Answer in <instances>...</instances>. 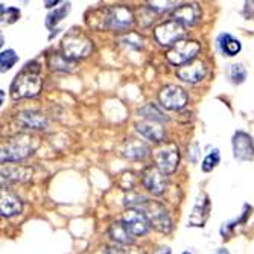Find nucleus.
Segmentation results:
<instances>
[{
  "mask_svg": "<svg viewBox=\"0 0 254 254\" xmlns=\"http://www.w3.org/2000/svg\"><path fill=\"white\" fill-rule=\"evenodd\" d=\"M43 87V76L40 65L32 61L28 63L17 73L11 84V96L14 99H25L37 96Z\"/></svg>",
  "mask_w": 254,
  "mask_h": 254,
  "instance_id": "1",
  "label": "nucleus"
},
{
  "mask_svg": "<svg viewBox=\"0 0 254 254\" xmlns=\"http://www.w3.org/2000/svg\"><path fill=\"white\" fill-rule=\"evenodd\" d=\"M61 49L63 55L67 60L76 61L79 58H85L93 49V46H91V41L82 34H68L61 43Z\"/></svg>",
  "mask_w": 254,
  "mask_h": 254,
  "instance_id": "2",
  "label": "nucleus"
},
{
  "mask_svg": "<svg viewBox=\"0 0 254 254\" xmlns=\"http://www.w3.org/2000/svg\"><path fill=\"white\" fill-rule=\"evenodd\" d=\"M35 138L29 135H18L8 142L6 146L2 148V163L5 161H18L26 158L35 149Z\"/></svg>",
  "mask_w": 254,
  "mask_h": 254,
  "instance_id": "3",
  "label": "nucleus"
},
{
  "mask_svg": "<svg viewBox=\"0 0 254 254\" xmlns=\"http://www.w3.org/2000/svg\"><path fill=\"white\" fill-rule=\"evenodd\" d=\"M199 51H201V44L198 41L181 40L168 51L166 58L174 65H186L195 60Z\"/></svg>",
  "mask_w": 254,
  "mask_h": 254,
  "instance_id": "4",
  "label": "nucleus"
},
{
  "mask_svg": "<svg viewBox=\"0 0 254 254\" xmlns=\"http://www.w3.org/2000/svg\"><path fill=\"white\" fill-rule=\"evenodd\" d=\"M154 37L157 40V43L163 48H172L178 41H181L184 37H186V29L181 25V23L175 21V20H169L163 25H160L155 28L154 31Z\"/></svg>",
  "mask_w": 254,
  "mask_h": 254,
  "instance_id": "5",
  "label": "nucleus"
},
{
  "mask_svg": "<svg viewBox=\"0 0 254 254\" xmlns=\"http://www.w3.org/2000/svg\"><path fill=\"white\" fill-rule=\"evenodd\" d=\"M142 212L148 216L151 227H154L158 232L163 233H169L172 230V222L169 219V215L166 212V209L158 202H152V201H145Z\"/></svg>",
  "mask_w": 254,
  "mask_h": 254,
  "instance_id": "6",
  "label": "nucleus"
},
{
  "mask_svg": "<svg viewBox=\"0 0 254 254\" xmlns=\"http://www.w3.org/2000/svg\"><path fill=\"white\" fill-rule=\"evenodd\" d=\"M154 160H155L157 168L163 174H166V175L174 174L180 163V152H178L177 145L166 143L163 146H160L154 152Z\"/></svg>",
  "mask_w": 254,
  "mask_h": 254,
  "instance_id": "7",
  "label": "nucleus"
},
{
  "mask_svg": "<svg viewBox=\"0 0 254 254\" xmlns=\"http://www.w3.org/2000/svg\"><path fill=\"white\" fill-rule=\"evenodd\" d=\"M122 222L134 238L146 235L151 228V222L148 216L142 210L137 209H128L122 216Z\"/></svg>",
  "mask_w": 254,
  "mask_h": 254,
  "instance_id": "8",
  "label": "nucleus"
},
{
  "mask_svg": "<svg viewBox=\"0 0 254 254\" xmlns=\"http://www.w3.org/2000/svg\"><path fill=\"white\" fill-rule=\"evenodd\" d=\"M160 104L168 110H181L188 105V93L181 87L169 84L160 91Z\"/></svg>",
  "mask_w": 254,
  "mask_h": 254,
  "instance_id": "9",
  "label": "nucleus"
},
{
  "mask_svg": "<svg viewBox=\"0 0 254 254\" xmlns=\"http://www.w3.org/2000/svg\"><path fill=\"white\" fill-rule=\"evenodd\" d=\"M134 23L132 12L127 6H113L105 14V26L113 31H124Z\"/></svg>",
  "mask_w": 254,
  "mask_h": 254,
  "instance_id": "10",
  "label": "nucleus"
},
{
  "mask_svg": "<svg viewBox=\"0 0 254 254\" xmlns=\"http://www.w3.org/2000/svg\"><path fill=\"white\" fill-rule=\"evenodd\" d=\"M143 184L152 195H161L166 192L169 181L168 175L161 172L158 168H148L143 174Z\"/></svg>",
  "mask_w": 254,
  "mask_h": 254,
  "instance_id": "11",
  "label": "nucleus"
},
{
  "mask_svg": "<svg viewBox=\"0 0 254 254\" xmlns=\"http://www.w3.org/2000/svg\"><path fill=\"white\" fill-rule=\"evenodd\" d=\"M232 146H233L235 158L242 160V161H248L254 158V143H253V138L247 132L244 131L235 132Z\"/></svg>",
  "mask_w": 254,
  "mask_h": 254,
  "instance_id": "12",
  "label": "nucleus"
},
{
  "mask_svg": "<svg viewBox=\"0 0 254 254\" xmlns=\"http://www.w3.org/2000/svg\"><path fill=\"white\" fill-rule=\"evenodd\" d=\"M177 76L178 79L189 82V84H196L205 76V67L201 61H193L186 65H181L177 68Z\"/></svg>",
  "mask_w": 254,
  "mask_h": 254,
  "instance_id": "13",
  "label": "nucleus"
},
{
  "mask_svg": "<svg viewBox=\"0 0 254 254\" xmlns=\"http://www.w3.org/2000/svg\"><path fill=\"white\" fill-rule=\"evenodd\" d=\"M201 17V9L196 3H186L181 5L175 9V12L172 14V20L181 23L183 26H190L195 25V23L199 20Z\"/></svg>",
  "mask_w": 254,
  "mask_h": 254,
  "instance_id": "14",
  "label": "nucleus"
},
{
  "mask_svg": "<svg viewBox=\"0 0 254 254\" xmlns=\"http://www.w3.org/2000/svg\"><path fill=\"white\" fill-rule=\"evenodd\" d=\"M137 131L140 132L145 138L152 142H163L165 138V129L158 122H152V121H143L135 124Z\"/></svg>",
  "mask_w": 254,
  "mask_h": 254,
  "instance_id": "15",
  "label": "nucleus"
},
{
  "mask_svg": "<svg viewBox=\"0 0 254 254\" xmlns=\"http://www.w3.org/2000/svg\"><path fill=\"white\" fill-rule=\"evenodd\" d=\"M209 213H210V201H209V196L204 195L202 201L199 199L195 204L192 215L189 218V224L192 227H204L207 218H209Z\"/></svg>",
  "mask_w": 254,
  "mask_h": 254,
  "instance_id": "16",
  "label": "nucleus"
},
{
  "mask_svg": "<svg viewBox=\"0 0 254 254\" xmlns=\"http://www.w3.org/2000/svg\"><path fill=\"white\" fill-rule=\"evenodd\" d=\"M21 207L23 204L17 195L2 190V198H0V212H2V216L9 218L18 215L21 212Z\"/></svg>",
  "mask_w": 254,
  "mask_h": 254,
  "instance_id": "17",
  "label": "nucleus"
},
{
  "mask_svg": "<svg viewBox=\"0 0 254 254\" xmlns=\"http://www.w3.org/2000/svg\"><path fill=\"white\" fill-rule=\"evenodd\" d=\"M122 154L127 157V158H131V160H138V158H145L148 154H149V148L146 146L145 142L142 140H128L124 148H122Z\"/></svg>",
  "mask_w": 254,
  "mask_h": 254,
  "instance_id": "18",
  "label": "nucleus"
},
{
  "mask_svg": "<svg viewBox=\"0 0 254 254\" xmlns=\"http://www.w3.org/2000/svg\"><path fill=\"white\" fill-rule=\"evenodd\" d=\"M110 238L114 241V242H118L119 245L122 247H128L132 244L134 241V236L128 232L127 227L124 225V222H114L111 227H110Z\"/></svg>",
  "mask_w": 254,
  "mask_h": 254,
  "instance_id": "19",
  "label": "nucleus"
},
{
  "mask_svg": "<svg viewBox=\"0 0 254 254\" xmlns=\"http://www.w3.org/2000/svg\"><path fill=\"white\" fill-rule=\"evenodd\" d=\"M218 44H219V49L222 51V54L227 57H235L242 49L241 41L233 38L230 34H221L218 38Z\"/></svg>",
  "mask_w": 254,
  "mask_h": 254,
  "instance_id": "20",
  "label": "nucleus"
},
{
  "mask_svg": "<svg viewBox=\"0 0 254 254\" xmlns=\"http://www.w3.org/2000/svg\"><path fill=\"white\" fill-rule=\"evenodd\" d=\"M20 122L25 125L26 128H32V129H43L48 125V121H46L44 116L35 113V111H25L20 114Z\"/></svg>",
  "mask_w": 254,
  "mask_h": 254,
  "instance_id": "21",
  "label": "nucleus"
},
{
  "mask_svg": "<svg viewBox=\"0 0 254 254\" xmlns=\"http://www.w3.org/2000/svg\"><path fill=\"white\" fill-rule=\"evenodd\" d=\"M49 65L54 68V70H61V72H72L73 67H75V63L67 60L64 55H60V54H54L49 57Z\"/></svg>",
  "mask_w": 254,
  "mask_h": 254,
  "instance_id": "22",
  "label": "nucleus"
},
{
  "mask_svg": "<svg viewBox=\"0 0 254 254\" xmlns=\"http://www.w3.org/2000/svg\"><path fill=\"white\" fill-rule=\"evenodd\" d=\"M68 12H70V3H64L63 6L57 8L54 12H51L48 15V18H46V26H48L49 29H54Z\"/></svg>",
  "mask_w": 254,
  "mask_h": 254,
  "instance_id": "23",
  "label": "nucleus"
},
{
  "mask_svg": "<svg viewBox=\"0 0 254 254\" xmlns=\"http://www.w3.org/2000/svg\"><path fill=\"white\" fill-rule=\"evenodd\" d=\"M32 171L25 169V168H3L2 169V177L3 180H12V181H23V180H28L31 177Z\"/></svg>",
  "mask_w": 254,
  "mask_h": 254,
  "instance_id": "24",
  "label": "nucleus"
},
{
  "mask_svg": "<svg viewBox=\"0 0 254 254\" xmlns=\"http://www.w3.org/2000/svg\"><path fill=\"white\" fill-rule=\"evenodd\" d=\"M138 114H142L146 121H152V122H161V121L168 119V118H165V114L152 104H148L146 107H143L140 111H138Z\"/></svg>",
  "mask_w": 254,
  "mask_h": 254,
  "instance_id": "25",
  "label": "nucleus"
},
{
  "mask_svg": "<svg viewBox=\"0 0 254 254\" xmlns=\"http://www.w3.org/2000/svg\"><path fill=\"white\" fill-rule=\"evenodd\" d=\"M17 61H18V55L15 54V51L12 49L3 51L2 55H0V67H2V72H6L9 68H12Z\"/></svg>",
  "mask_w": 254,
  "mask_h": 254,
  "instance_id": "26",
  "label": "nucleus"
},
{
  "mask_svg": "<svg viewBox=\"0 0 254 254\" xmlns=\"http://www.w3.org/2000/svg\"><path fill=\"white\" fill-rule=\"evenodd\" d=\"M219 160H221V155H219V151L218 149H213L209 155H207L204 160H202V171L204 172H210L213 171L218 165H219Z\"/></svg>",
  "mask_w": 254,
  "mask_h": 254,
  "instance_id": "27",
  "label": "nucleus"
},
{
  "mask_svg": "<svg viewBox=\"0 0 254 254\" xmlns=\"http://www.w3.org/2000/svg\"><path fill=\"white\" fill-rule=\"evenodd\" d=\"M230 79L235 84H242L247 79V70L242 64H232L230 65Z\"/></svg>",
  "mask_w": 254,
  "mask_h": 254,
  "instance_id": "28",
  "label": "nucleus"
},
{
  "mask_svg": "<svg viewBox=\"0 0 254 254\" xmlns=\"http://www.w3.org/2000/svg\"><path fill=\"white\" fill-rule=\"evenodd\" d=\"M104 254H145V253L135 247H113V248H107Z\"/></svg>",
  "mask_w": 254,
  "mask_h": 254,
  "instance_id": "29",
  "label": "nucleus"
},
{
  "mask_svg": "<svg viewBox=\"0 0 254 254\" xmlns=\"http://www.w3.org/2000/svg\"><path fill=\"white\" fill-rule=\"evenodd\" d=\"M20 17V11L17 8H5L2 5V23H14Z\"/></svg>",
  "mask_w": 254,
  "mask_h": 254,
  "instance_id": "30",
  "label": "nucleus"
},
{
  "mask_svg": "<svg viewBox=\"0 0 254 254\" xmlns=\"http://www.w3.org/2000/svg\"><path fill=\"white\" fill-rule=\"evenodd\" d=\"M157 254H172V253H171V248H169V247H166V248H161Z\"/></svg>",
  "mask_w": 254,
  "mask_h": 254,
  "instance_id": "31",
  "label": "nucleus"
},
{
  "mask_svg": "<svg viewBox=\"0 0 254 254\" xmlns=\"http://www.w3.org/2000/svg\"><path fill=\"white\" fill-rule=\"evenodd\" d=\"M213 254H230V253H228V250H225V248H219V250H216Z\"/></svg>",
  "mask_w": 254,
  "mask_h": 254,
  "instance_id": "32",
  "label": "nucleus"
},
{
  "mask_svg": "<svg viewBox=\"0 0 254 254\" xmlns=\"http://www.w3.org/2000/svg\"><path fill=\"white\" fill-rule=\"evenodd\" d=\"M54 5H58L57 0H55V2H46V6H48V8H52Z\"/></svg>",
  "mask_w": 254,
  "mask_h": 254,
  "instance_id": "33",
  "label": "nucleus"
},
{
  "mask_svg": "<svg viewBox=\"0 0 254 254\" xmlns=\"http://www.w3.org/2000/svg\"><path fill=\"white\" fill-rule=\"evenodd\" d=\"M183 254H192V253H189V251H184Z\"/></svg>",
  "mask_w": 254,
  "mask_h": 254,
  "instance_id": "34",
  "label": "nucleus"
}]
</instances>
